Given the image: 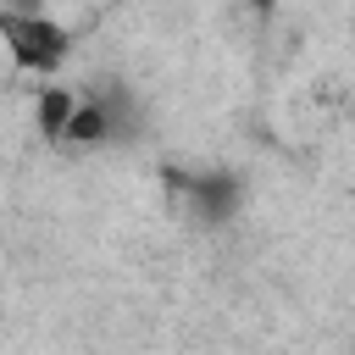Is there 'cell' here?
<instances>
[{"mask_svg":"<svg viewBox=\"0 0 355 355\" xmlns=\"http://www.w3.org/2000/svg\"><path fill=\"white\" fill-rule=\"evenodd\" d=\"M255 6H261V11H266V6H272V0H255Z\"/></svg>","mask_w":355,"mask_h":355,"instance_id":"5","label":"cell"},{"mask_svg":"<svg viewBox=\"0 0 355 355\" xmlns=\"http://www.w3.org/2000/svg\"><path fill=\"white\" fill-rule=\"evenodd\" d=\"M0 39H6L11 61L22 72H39V78H50L72 55V33L55 17H44V11H11V6H0Z\"/></svg>","mask_w":355,"mask_h":355,"instance_id":"1","label":"cell"},{"mask_svg":"<svg viewBox=\"0 0 355 355\" xmlns=\"http://www.w3.org/2000/svg\"><path fill=\"white\" fill-rule=\"evenodd\" d=\"M72 111H78V94H72V89H44V94H39V133H44L50 144H67Z\"/></svg>","mask_w":355,"mask_h":355,"instance_id":"3","label":"cell"},{"mask_svg":"<svg viewBox=\"0 0 355 355\" xmlns=\"http://www.w3.org/2000/svg\"><path fill=\"white\" fill-rule=\"evenodd\" d=\"M11 11H44V0H6Z\"/></svg>","mask_w":355,"mask_h":355,"instance_id":"4","label":"cell"},{"mask_svg":"<svg viewBox=\"0 0 355 355\" xmlns=\"http://www.w3.org/2000/svg\"><path fill=\"white\" fill-rule=\"evenodd\" d=\"M166 189L172 200L194 216V222H227L233 216V200H239V183L227 172H166Z\"/></svg>","mask_w":355,"mask_h":355,"instance_id":"2","label":"cell"}]
</instances>
